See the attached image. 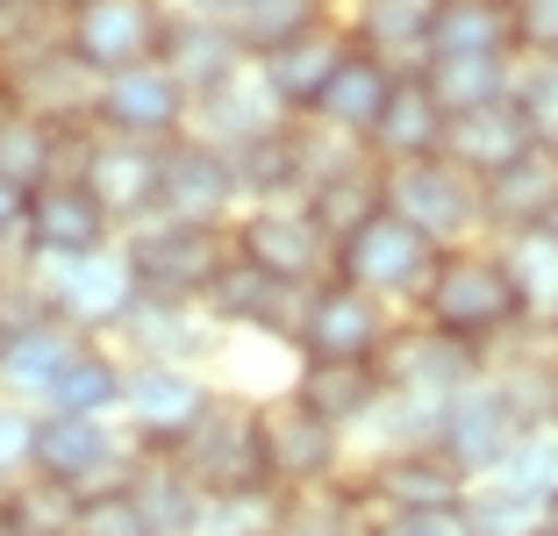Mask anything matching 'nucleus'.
Returning a JSON list of instances; mask_svg holds the SVG:
<instances>
[{
	"label": "nucleus",
	"mask_w": 558,
	"mask_h": 536,
	"mask_svg": "<svg viewBox=\"0 0 558 536\" xmlns=\"http://www.w3.org/2000/svg\"><path fill=\"white\" fill-rule=\"evenodd\" d=\"M515 437H523V423H515L509 393L494 387L487 373H480L465 393H451V407H444V423H437V451L451 458L465 479H487V472L509 458Z\"/></svg>",
	"instance_id": "6ab92c4d"
},
{
	"label": "nucleus",
	"mask_w": 558,
	"mask_h": 536,
	"mask_svg": "<svg viewBox=\"0 0 558 536\" xmlns=\"http://www.w3.org/2000/svg\"><path fill=\"white\" fill-rule=\"evenodd\" d=\"M487 379L509 393L515 423L523 429H544L558 423V343H537V337H515L487 357Z\"/></svg>",
	"instance_id": "72a5a7b5"
},
{
	"label": "nucleus",
	"mask_w": 558,
	"mask_h": 536,
	"mask_svg": "<svg viewBox=\"0 0 558 536\" xmlns=\"http://www.w3.org/2000/svg\"><path fill=\"white\" fill-rule=\"evenodd\" d=\"M72 536H158V529H150L144 508L130 501V487H116V494H86Z\"/></svg>",
	"instance_id": "09e8293b"
},
{
	"label": "nucleus",
	"mask_w": 558,
	"mask_h": 536,
	"mask_svg": "<svg viewBox=\"0 0 558 536\" xmlns=\"http://www.w3.org/2000/svg\"><path fill=\"white\" fill-rule=\"evenodd\" d=\"M222 379H208L201 365H144L130 357V379H122V429H130L136 451H180L194 437V423L215 407Z\"/></svg>",
	"instance_id": "1a4fd4ad"
},
{
	"label": "nucleus",
	"mask_w": 558,
	"mask_h": 536,
	"mask_svg": "<svg viewBox=\"0 0 558 536\" xmlns=\"http://www.w3.org/2000/svg\"><path fill=\"white\" fill-rule=\"evenodd\" d=\"M395 80H401L395 65H379L373 50L351 44V58L337 65V80L323 86V100H315L301 122H323V130H337V136H351V144H365V136H373V122H379V108H387V94H395Z\"/></svg>",
	"instance_id": "c756f323"
},
{
	"label": "nucleus",
	"mask_w": 558,
	"mask_h": 536,
	"mask_svg": "<svg viewBox=\"0 0 558 536\" xmlns=\"http://www.w3.org/2000/svg\"><path fill=\"white\" fill-rule=\"evenodd\" d=\"M8 508H15L22 536H72V522H80V494H65L58 479H36V472H22L8 487Z\"/></svg>",
	"instance_id": "49530a36"
},
{
	"label": "nucleus",
	"mask_w": 558,
	"mask_h": 536,
	"mask_svg": "<svg viewBox=\"0 0 558 536\" xmlns=\"http://www.w3.org/2000/svg\"><path fill=\"white\" fill-rule=\"evenodd\" d=\"M130 501L144 508V522H150L158 536H194V529H201V508H208V494L194 487V472H186L172 451H136Z\"/></svg>",
	"instance_id": "f704fd0d"
},
{
	"label": "nucleus",
	"mask_w": 558,
	"mask_h": 536,
	"mask_svg": "<svg viewBox=\"0 0 558 536\" xmlns=\"http://www.w3.org/2000/svg\"><path fill=\"white\" fill-rule=\"evenodd\" d=\"M72 172L94 186V200L116 215V229H136L144 215H158V179H165V150L158 144H130V136H86Z\"/></svg>",
	"instance_id": "f3484780"
},
{
	"label": "nucleus",
	"mask_w": 558,
	"mask_h": 536,
	"mask_svg": "<svg viewBox=\"0 0 558 536\" xmlns=\"http://www.w3.org/2000/svg\"><path fill=\"white\" fill-rule=\"evenodd\" d=\"M0 536H22V529H15V508H8V494H0Z\"/></svg>",
	"instance_id": "4d7b16f0"
},
{
	"label": "nucleus",
	"mask_w": 558,
	"mask_h": 536,
	"mask_svg": "<svg viewBox=\"0 0 558 536\" xmlns=\"http://www.w3.org/2000/svg\"><path fill=\"white\" fill-rule=\"evenodd\" d=\"M80 343L86 337H72L65 322H36V329H22V337H8V343H0V393L22 401V407H44L50 379L72 365Z\"/></svg>",
	"instance_id": "c9c22d12"
},
{
	"label": "nucleus",
	"mask_w": 558,
	"mask_h": 536,
	"mask_svg": "<svg viewBox=\"0 0 558 536\" xmlns=\"http://www.w3.org/2000/svg\"><path fill=\"white\" fill-rule=\"evenodd\" d=\"M230 251L244 265H258L279 287H315L329 279V258L337 244L323 236V222L308 215V200H265V208H244L230 222Z\"/></svg>",
	"instance_id": "4468645a"
},
{
	"label": "nucleus",
	"mask_w": 558,
	"mask_h": 536,
	"mask_svg": "<svg viewBox=\"0 0 558 536\" xmlns=\"http://www.w3.org/2000/svg\"><path fill=\"white\" fill-rule=\"evenodd\" d=\"M379 172H387V208H395L415 236H429L437 251L487 236V222H480V179L459 172L444 150L437 158H415V165H379Z\"/></svg>",
	"instance_id": "6e6552de"
},
{
	"label": "nucleus",
	"mask_w": 558,
	"mask_h": 536,
	"mask_svg": "<svg viewBox=\"0 0 558 536\" xmlns=\"http://www.w3.org/2000/svg\"><path fill=\"white\" fill-rule=\"evenodd\" d=\"M501 265L515 279V301H523V337L558 343V236L544 229H515V236H494Z\"/></svg>",
	"instance_id": "473e14b6"
},
{
	"label": "nucleus",
	"mask_w": 558,
	"mask_h": 536,
	"mask_svg": "<svg viewBox=\"0 0 558 536\" xmlns=\"http://www.w3.org/2000/svg\"><path fill=\"white\" fill-rule=\"evenodd\" d=\"M86 136L94 130H65V122H50V114L8 100V86H0V179H15L22 194L44 186V179H58V172H72Z\"/></svg>",
	"instance_id": "b1692460"
},
{
	"label": "nucleus",
	"mask_w": 558,
	"mask_h": 536,
	"mask_svg": "<svg viewBox=\"0 0 558 536\" xmlns=\"http://www.w3.org/2000/svg\"><path fill=\"white\" fill-rule=\"evenodd\" d=\"M29 472L58 479L80 501L86 494H116V487H130V472H136V443L122 423H100V415H36Z\"/></svg>",
	"instance_id": "20e7f679"
},
{
	"label": "nucleus",
	"mask_w": 558,
	"mask_h": 536,
	"mask_svg": "<svg viewBox=\"0 0 558 536\" xmlns=\"http://www.w3.org/2000/svg\"><path fill=\"white\" fill-rule=\"evenodd\" d=\"M329 8H351V0H329Z\"/></svg>",
	"instance_id": "052dcab7"
},
{
	"label": "nucleus",
	"mask_w": 558,
	"mask_h": 536,
	"mask_svg": "<svg viewBox=\"0 0 558 536\" xmlns=\"http://www.w3.org/2000/svg\"><path fill=\"white\" fill-rule=\"evenodd\" d=\"M158 215H172V222H208V229H230L236 215H244V194H236L230 158H222V150H208L201 136H180V144H165Z\"/></svg>",
	"instance_id": "a211bd4d"
},
{
	"label": "nucleus",
	"mask_w": 558,
	"mask_h": 536,
	"mask_svg": "<svg viewBox=\"0 0 558 536\" xmlns=\"http://www.w3.org/2000/svg\"><path fill=\"white\" fill-rule=\"evenodd\" d=\"M258 437H265V487L279 494H315L351 479L359 451H351L344 429H329L315 407H301L287 387L258 393Z\"/></svg>",
	"instance_id": "7ed1b4c3"
},
{
	"label": "nucleus",
	"mask_w": 558,
	"mask_h": 536,
	"mask_svg": "<svg viewBox=\"0 0 558 536\" xmlns=\"http://www.w3.org/2000/svg\"><path fill=\"white\" fill-rule=\"evenodd\" d=\"M186 472L201 494H236V487H265V437H258V393L222 387L215 407L194 423V437L180 443Z\"/></svg>",
	"instance_id": "9b49d317"
},
{
	"label": "nucleus",
	"mask_w": 558,
	"mask_h": 536,
	"mask_svg": "<svg viewBox=\"0 0 558 536\" xmlns=\"http://www.w3.org/2000/svg\"><path fill=\"white\" fill-rule=\"evenodd\" d=\"M429 265H437V244L415 236L395 208H379V215H365L351 236H337L329 279H344V287H359V293H373V301H387V308L409 315L415 293H423V279H429Z\"/></svg>",
	"instance_id": "39448f33"
},
{
	"label": "nucleus",
	"mask_w": 558,
	"mask_h": 536,
	"mask_svg": "<svg viewBox=\"0 0 558 536\" xmlns=\"http://www.w3.org/2000/svg\"><path fill=\"white\" fill-rule=\"evenodd\" d=\"M515 58H558V0H509Z\"/></svg>",
	"instance_id": "8fccbe9b"
},
{
	"label": "nucleus",
	"mask_w": 558,
	"mask_h": 536,
	"mask_svg": "<svg viewBox=\"0 0 558 536\" xmlns=\"http://www.w3.org/2000/svg\"><path fill=\"white\" fill-rule=\"evenodd\" d=\"M279 536H373V501L359 494V479H337V487H315V494H287Z\"/></svg>",
	"instance_id": "a19ab883"
},
{
	"label": "nucleus",
	"mask_w": 558,
	"mask_h": 536,
	"mask_svg": "<svg viewBox=\"0 0 558 536\" xmlns=\"http://www.w3.org/2000/svg\"><path fill=\"white\" fill-rule=\"evenodd\" d=\"M287 393H294L301 407H315L329 429H344L351 451L365 443V429H373L379 401H387V387H379V365H287Z\"/></svg>",
	"instance_id": "393cba45"
},
{
	"label": "nucleus",
	"mask_w": 558,
	"mask_h": 536,
	"mask_svg": "<svg viewBox=\"0 0 558 536\" xmlns=\"http://www.w3.org/2000/svg\"><path fill=\"white\" fill-rule=\"evenodd\" d=\"M22 208H29V194L15 179H0V258H22Z\"/></svg>",
	"instance_id": "864d4df0"
},
{
	"label": "nucleus",
	"mask_w": 558,
	"mask_h": 536,
	"mask_svg": "<svg viewBox=\"0 0 558 536\" xmlns=\"http://www.w3.org/2000/svg\"><path fill=\"white\" fill-rule=\"evenodd\" d=\"M236 0H172V15H230Z\"/></svg>",
	"instance_id": "5fc2aeb1"
},
{
	"label": "nucleus",
	"mask_w": 558,
	"mask_h": 536,
	"mask_svg": "<svg viewBox=\"0 0 558 536\" xmlns=\"http://www.w3.org/2000/svg\"><path fill=\"white\" fill-rule=\"evenodd\" d=\"M301 301H308V287H279V279H265L258 265H244L230 251V265L215 272V287H208L201 308H208V322L222 329V337H251V343L287 351V343H294V322H301Z\"/></svg>",
	"instance_id": "dca6fc26"
},
{
	"label": "nucleus",
	"mask_w": 558,
	"mask_h": 536,
	"mask_svg": "<svg viewBox=\"0 0 558 536\" xmlns=\"http://www.w3.org/2000/svg\"><path fill=\"white\" fill-rule=\"evenodd\" d=\"M165 29H172V0H80V8L58 22L65 50L94 72V80L150 65V58L165 50Z\"/></svg>",
	"instance_id": "f8f14e48"
},
{
	"label": "nucleus",
	"mask_w": 558,
	"mask_h": 536,
	"mask_svg": "<svg viewBox=\"0 0 558 536\" xmlns=\"http://www.w3.org/2000/svg\"><path fill=\"white\" fill-rule=\"evenodd\" d=\"M487 479H501V487L530 494V501H551V494H558V423L523 429V437L509 443V458H501Z\"/></svg>",
	"instance_id": "a18cd8bd"
},
{
	"label": "nucleus",
	"mask_w": 558,
	"mask_h": 536,
	"mask_svg": "<svg viewBox=\"0 0 558 536\" xmlns=\"http://www.w3.org/2000/svg\"><path fill=\"white\" fill-rule=\"evenodd\" d=\"M544 529L558 536V494H551V501H544Z\"/></svg>",
	"instance_id": "bf43d9fd"
},
{
	"label": "nucleus",
	"mask_w": 558,
	"mask_h": 536,
	"mask_svg": "<svg viewBox=\"0 0 558 536\" xmlns=\"http://www.w3.org/2000/svg\"><path fill=\"white\" fill-rule=\"evenodd\" d=\"M158 65L201 100V94H215V86H230L251 58H244V44L230 36V22H222V15H172Z\"/></svg>",
	"instance_id": "a878e982"
},
{
	"label": "nucleus",
	"mask_w": 558,
	"mask_h": 536,
	"mask_svg": "<svg viewBox=\"0 0 558 536\" xmlns=\"http://www.w3.org/2000/svg\"><path fill=\"white\" fill-rule=\"evenodd\" d=\"M29 437H36V407H22V401L0 393V494L29 472Z\"/></svg>",
	"instance_id": "3c124183"
},
{
	"label": "nucleus",
	"mask_w": 558,
	"mask_h": 536,
	"mask_svg": "<svg viewBox=\"0 0 558 536\" xmlns=\"http://www.w3.org/2000/svg\"><path fill=\"white\" fill-rule=\"evenodd\" d=\"M387 208V172H379L373 158L344 165V172H329L323 186H308V215L323 222V236L337 244V236H351V229L365 222V215Z\"/></svg>",
	"instance_id": "58836bf2"
},
{
	"label": "nucleus",
	"mask_w": 558,
	"mask_h": 536,
	"mask_svg": "<svg viewBox=\"0 0 558 536\" xmlns=\"http://www.w3.org/2000/svg\"><path fill=\"white\" fill-rule=\"evenodd\" d=\"M544 536H551V529H544Z\"/></svg>",
	"instance_id": "680f3d73"
},
{
	"label": "nucleus",
	"mask_w": 558,
	"mask_h": 536,
	"mask_svg": "<svg viewBox=\"0 0 558 536\" xmlns=\"http://www.w3.org/2000/svg\"><path fill=\"white\" fill-rule=\"evenodd\" d=\"M429 58H515L509 0H437V15H429Z\"/></svg>",
	"instance_id": "e433bc0d"
},
{
	"label": "nucleus",
	"mask_w": 558,
	"mask_h": 536,
	"mask_svg": "<svg viewBox=\"0 0 558 536\" xmlns=\"http://www.w3.org/2000/svg\"><path fill=\"white\" fill-rule=\"evenodd\" d=\"M558 194V150L530 144L515 165H501L494 179H480V222L487 236H515V229H537L544 208Z\"/></svg>",
	"instance_id": "bb28decb"
},
{
	"label": "nucleus",
	"mask_w": 558,
	"mask_h": 536,
	"mask_svg": "<svg viewBox=\"0 0 558 536\" xmlns=\"http://www.w3.org/2000/svg\"><path fill=\"white\" fill-rule=\"evenodd\" d=\"M44 279V301H50V322H65L72 337L86 343H116V329L130 322V308L144 301L136 293V272L122 258V244L94 251V258H58V265H29Z\"/></svg>",
	"instance_id": "0eeeda50"
},
{
	"label": "nucleus",
	"mask_w": 558,
	"mask_h": 536,
	"mask_svg": "<svg viewBox=\"0 0 558 536\" xmlns=\"http://www.w3.org/2000/svg\"><path fill=\"white\" fill-rule=\"evenodd\" d=\"M509 100L530 122V136H537L544 150H558V58H515Z\"/></svg>",
	"instance_id": "de8ad7c7"
},
{
	"label": "nucleus",
	"mask_w": 558,
	"mask_h": 536,
	"mask_svg": "<svg viewBox=\"0 0 558 536\" xmlns=\"http://www.w3.org/2000/svg\"><path fill=\"white\" fill-rule=\"evenodd\" d=\"M287 494L279 487H236V494H208L194 536H279Z\"/></svg>",
	"instance_id": "c03bdc74"
},
{
	"label": "nucleus",
	"mask_w": 558,
	"mask_h": 536,
	"mask_svg": "<svg viewBox=\"0 0 558 536\" xmlns=\"http://www.w3.org/2000/svg\"><path fill=\"white\" fill-rule=\"evenodd\" d=\"M122 379H130V357L116 343H80L72 365L50 379L36 415H100V423H122Z\"/></svg>",
	"instance_id": "2f4dec72"
},
{
	"label": "nucleus",
	"mask_w": 558,
	"mask_h": 536,
	"mask_svg": "<svg viewBox=\"0 0 558 536\" xmlns=\"http://www.w3.org/2000/svg\"><path fill=\"white\" fill-rule=\"evenodd\" d=\"M409 315L423 329H437V337L480 351V357H494L501 343H515L523 337V301H515L509 265H501V244L480 236V244L437 251V265H429V279H423V293H415Z\"/></svg>",
	"instance_id": "f257e3e1"
},
{
	"label": "nucleus",
	"mask_w": 558,
	"mask_h": 536,
	"mask_svg": "<svg viewBox=\"0 0 558 536\" xmlns=\"http://www.w3.org/2000/svg\"><path fill=\"white\" fill-rule=\"evenodd\" d=\"M351 29V44L373 50L379 65L395 72H423L429 58V15H437V0H351V8H337Z\"/></svg>",
	"instance_id": "cd10ccee"
},
{
	"label": "nucleus",
	"mask_w": 558,
	"mask_h": 536,
	"mask_svg": "<svg viewBox=\"0 0 558 536\" xmlns=\"http://www.w3.org/2000/svg\"><path fill=\"white\" fill-rule=\"evenodd\" d=\"M329 15H337L329 0H236V8H230L222 22H230V36L244 44V58L258 65V58L287 50L294 36H308L315 22H329Z\"/></svg>",
	"instance_id": "4c0bfd02"
},
{
	"label": "nucleus",
	"mask_w": 558,
	"mask_h": 536,
	"mask_svg": "<svg viewBox=\"0 0 558 536\" xmlns=\"http://www.w3.org/2000/svg\"><path fill=\"white\" fill-rule=\"evenodd\" d=\"M222 329L208 322V308H180V301H136L130 322L116 329V351L122 357H144V365H201L222 351Z\"/></svg>",
	"instance_id": "412c9836"
},
{
	"label": "nucleus",
	"mask_w": 558,
	"mask_h": 536,
	"mask_svg": "<svg viewBox=\"0 0 558 536\" xmlns=\"http://www.w3.org/2000/svg\"><path fill=\"white\" fill-rule=\"evenodd\" d=\"M444 122H451V114L429 100L423 72H401L395 94H387V108H379V122H373V136H365V150H373V165L437 158V150H444Z\"/></svg>",
	"instance_id": "c85d7f7f"
},
{
	"label": "nucleus",
	"mask_w": 558,
	"mask_h": 536,
	"mask_svg": "<svg viewBox=\"0 0 558 536\" xmlns=\"http://www.w3.org/2000/svg\"><path fill=\"white\" fill-rule=\"evenodd\" d=\"M122 258H130L136 293H144V301H180V308H201L208 287H215V272L230 265V229L144 215L136 229H122Z\"/></svg>",
	"instance_id": "f03ea898"
},
{
	"label": "nucleus",
	"mask_w": 558,
	"mask_h": 536,
	"mask_svg": "<svg viewBox=\"0 0 558 536\" xmlns=\"http://www.w3.org/2000/svg\"><path fill=\"white\" fill-rule=\"evenodd\" d=\"M530 144H537V136H530V122L515 114V100H494V108H473V114H451V122H444V158L459 165V172H473V179H494L501 165L523 158Z\"/></svg>",
	"instance_id": "7c9ffc66"
},
{
	"label": "nucleus",
	"mask_w": 558,
	"mask_h": 536,
	"mask_svg": "<svg viewBox=\"0 0 558 536\" xmlns=\"http://www.w3.org/2000/svg\"><path fill=\"white\" fill-rule=\"evenodd\" d=\"M537 229H544V236H558V194H551V208H544V222H537Z\"/></svg>",
	"instance_id": "13d9d810"
},
{
	"label": "nucleus",
	"mask_w": 558,
	"mask_h": 536,
	"mask_svg": "<svg viewBox=\"0 0 558 536\" xmlns=\"http://www.w3.org/2000/svg\"><path fill=\"white\" fill-rule=\"evenodd\" d=\"M0 86H8V100L50 114V122H65V130H86V114H94V72L65 50V36H44L36 50L8 58V65H0Z\"/></svg>",
	"instance_id": "aec40b11"
},
{
	"label": "nucleus",
	"mask_w": 558,
	"mask_h": 536,
	"mask_svg": "<svg viewBox=\"0 0 558 536\" xmlns=\"http://www.w3.org/2000/svg\"><path fill=\"white\" fill-rule=\"evenodd\" d=\"M459 515H465V536H544V501L501 487V479H473Z\"/></svg>",
	"instance_id": "37998d69"
},
{
	"label": "nucleus",
	"mask_w": 558,
	"mask_h": 536,
	"mask_svg": "<svg viewBox=\"0 0 558 536\" xmlns=\"http://www.w3.org/2000/svg\"><path fill=\"white\" fill-rule=\"evenodd\" d=\"M373 536H465L459 508H415V515H373Z\"/></svg>",
	"instance_id": "603ef678"
},
{
	"label": "nucleus",
	"mask_w": 558,
	"mask_h": 536,
	"mask_svg": "<svg viewBox=\"0 0 558 536\" xmlns=\"http://www.w3.org/2000/svg\"><path fill=\"white\" fill-rule=\"evenodd\" d=\"M509 80H515V58H429L423 65V86L444 114H473L509 100Z\"/></svg>",
	"instance_id": "ea45409f"
},
{
	"label": "nucleus",
	"mask_w": 558,
	"mask_h": 536,
	"mask_svg": "<svg viewBox=\"0 0 558 536\" xmlns=\"http://www.w3.org/2000/svg\"><path fill=\"white\" fill-rule=\"evenodd\" d=\"M287 122H294V114H287L272 94H265L258 65H244L230 86H215V94H201V100H194V122H186V136H201L208 150L236 158L244 144H258V136L287 130Z\"/></svg>",
	"instance_id": "5701e85b"
},
{
	"label": "nucleus",
	"mask_w": 558,
	"mask_h": 536,
	"mask_svg": "<svg viewBox=\"0 0 558 536\" xmlns=\"http://www.w3.org/2000/svg\"><path fill=\"white\" fill-rule=\"evenodd\" d=\"M344 58H351V29H344V15H329V22H315L308 36H294L287 50L258 58V80H265V94H272L279 108L301 122V114L323 100V86L337 80V65H344Z\"/></svg>",
	"instance_id": "4be33fe9"
},
{
	"label": "nucleus",
	"mask_w": 558,
	"mask_h": 536,
	"mask_svg": "<svg viewBox=\"0 0 558 536\" xmlns=\"http://www.w3.org/2000/svg\"><path fill=\"white\" fill-rule=\"evenodd\" d=\"M122 244L116 215L94 200L80 172H58L44 186H29L22 208V265H58V258H94V251Z\"/></svg>",
	"instance_id": "ddd939ff"
},
{
	"label": "nucleus",
	"mask_w": 558,
	"mask_h": 536,
	"mask_svg": "<svg viewBox=\"0 0 558 536\" xmlns=\"http://www.w3.org/2000/svg\"><path fill=\"white\" fill-rule=\"evenodd\" d=\"M395 322H401V308L344 287V279H315L287 351H294L301 365H373V357L387 351V337H395Z\"/></svg>",
	"instance_id": "423d86ee"
},
{
	"label": "nucleus",
	"mask_w": 558,
	"mask_h": 536,
	"mask_svg": "<svg viewBox=\"0 0 558 536\" xmlns=\"http://www.w3.org/2000/svg\"><path fill=\"white\" fill-rule=\"evenodd\" d=\"M359 494L373 501V515H415V508H459L465 501V479L437 443H387V451H359L351 465Z\"/></svg>",
	"instance_id": "2eb2a0df"
},
{
	"label": "nucleus",
	"mask_w": 558,
	"mask_h": 536,
	"mask_svg": "<svg viewBox=\"0 0 558 536\" xmlns=\"http://www.w3.org/2000/svg\"><path fill=\"white\" fill-rule=\"evenodd\" d=\"M236 172V194H244V208H265V200H301V158H294V122L272 136H258V144H244L230 158Z\"/></svg>",
	"instance_id": "79ce46f5"
},
{
	"label": "nucleus",
	"mask_w": 558,
	"mask_h": 536,
	"mask_svg": "<svg viewBox=\"0 0 558 536\" xmlns=\"http://www.w3.org/2000/svg\"><path fill=\"white\" fill-rule=\"evenodd\" d=\"M186 122H194V94H186L158 58L94 80V114H86L94 136H130V144H158L165 150V144L186 136Z\"/></svg>",
	"instance_id": "9d476101"
},
{
	"label": "nucleus",
	"mask_w": 558,
	"mask_h": 536,
	"mask_svg": "<svg viewBox=\"0 0 558 536\" xmlns=\"http://www.w3.org/2000/svg\"><path fill=\"white\" fill-rule=\"evenodd\" d=\"M29 8H36V15H50V22H65L72 8H80V0H29Z\"/></svg>",
	"instance_id": "6e6d98bb"
}]
</instances>
